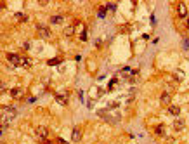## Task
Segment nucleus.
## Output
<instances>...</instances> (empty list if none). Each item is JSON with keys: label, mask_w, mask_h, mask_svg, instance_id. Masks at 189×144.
I'll use <instances>...</instances> for the list:
<instances>
[{"label": "nucleus", "mask_w": 189, "mask_h": 144, "mask_svg": "<svg viewBox=\"0 0 189 144\" xmlns=\"http://www.w3.org/2000/svg\"><path fill=\"white\" fill-rule=\"evenodd\" d=\"M2 111H4L2 115H4V128H5L7 125L16 118L17 111H16V108H14V106H4V108H2Z\"/></svg>", "instance_id": "1"}, {"label": "nucleus", "mask_w": 189, "mask_h": 144, "mask_svg": "<svg viewBox=\"0 0 189 144\" xmlns=\"http://www.w3.org/2000/svg\"><path fill=\"white\" fill-rule=\"evenodd\" d=\"M35 135H37L40 141H45V139H49V128L45 127V125H38L35 128Z\"/></svg>", "instance_id": "2"}, {"label": "nucleus", "mask_w": 189, "mask_h": 144, "mask_svg": "<svg viewBox=\"0 0 189 144\" xmlns=\"http://www.w3.org/2000/svg\"><path fill=\"white\" fill-rule=\"evenodd\" d=\"M7 61L12 64V66H16V68H19L23 63V56H17V54H7Z\"/></svg>", "instance_id": "3"}, {"label": "nucleus", "mask_w": 189, "mask_h": 144, "mask_svg": "<svg viewBox=\"0 0 189 144\" xmlns=\"http://www.w3.org/2000/svg\"><path fill=\"white\" fill-rule=\"evenodd\" d=\"M37 31H38V35H40L42 38H50V37H52V31H50L47 26H43V24H38Z\"/></svg>", "instance_id": "4"}, {"label": "nucleus", "mask_w": 189, "mask_h": 144, "mask_svg": "<svg viewBox=\"0 0 189 144\" xmlns=\"http://www.w3.org/2000/svg\"><path fill=\"white\" fill-rule=\"evenodd\" d=\"M177 16L179 17H187V6L184 2H179L177 4Z\"/></svg>", "instance_id": "5"}, {"label": "nucleus", "mask_w": 189, "mask_h": 144, "mask_svg": "<svg viewBox=\"0 0 189 144\" xmlns=\"http://www.w3.org/2000/svg\"><path fill=\"white\" fill-rule=\"evenodd\" d=\"M21 96H23V89L21 87H14L11 90V97L12 99H21Z\"/></svg>", "instance_id": "6"}, {"label": "nucleus", "mask_w": 189, "mask_h": 144, "mask_svg": "<svg viewBox=\"0 0 189 144\" xmlns=\"http://www.w3.org/2000/svg\"><path fill=\"white\" fill-rule=\"evenodd\" d=\"M75 31H76L75 24H70V26H66V28H64V31H63V33H64V37L70 38V37H73V35H75Z\"/></svg>", "instance_id": "7"}, {"label": "nucleus", "mask_w": 189, "mask_h": 144, "mask_svg": "<svg viewBox=\"0 0 189 144\" xmlns=\"http://www.w3.org/2000/svg\"><path fill=\"white\" fill-rule=\"evenodd\" d=\"M63 19H64V16H63V14H57V16H50L49 23H50V24H61Z\"/></svg>", "instance_id": "8"}, {"label": "nucleus", "mask_w": 189, "mask_h": 144, "mask_svg": "<svg viewBox=\"0 0 189 144\" xmlns=\"http://www.w3.org/2000/svg\"><path fill=\"white\" fill-rule=\"evenodd\" d=\"M71 141H73V142H80L82 141V132L78 128H75V130L71 132Z\"/></svg>", "instance_id": "9"}, {"label": "nucleus", "mask_w": 189, "mask_h": 144, "mask_svg": "<svg viewBox=\"0 0 189 144\" xmlns=\"http://www.w3.org/2000/svg\"><path fill=\"white\" fill-rule=\"evenodd\" d=\"M160 102H162V104H170V102H172V96H170L168 92H163L162 97H160Z\"/></svg>", "instance_id": "10"}, {"label": "nucleus", "mask_w": 189, "mask_h": 144, "mask_svg": "<svg viewBox=\"0 0 189 144\" xmlns=\"http://www.w3.org/2000/svg\"><path fill=\"white\" fill-rule=\"evenodd\" d=\"M56 101L59 104H63V106H66L68 104V97H66V94H56Z\"/></svg>", "instance_id": "11"}, {"label": "nucleus", "mask_w": 189, "mask_h": 144, "mask_svg": "<svg viewBox=\"0 0 189 144\" xmlns=\"http://www.w3.org/2000/svg\"><path fill=\"white\" fill-rule=\"evenodd\" d=\"M179 113H180V108L179 106H175V104H173V106H168V115H170V116H179Z\"/></svg>", "instance_id": "12"}, {"label": "nucleus", "mask_w": 189, "mask_h": 144, "mask_svg": "<svg viewBox=\"0 0 189 144\" xmlns=\"http://www.w3.org/2000/svg\"><path fill=\"white\" fill-rule=\"evenodd\" d=\"M173 130H175V132L184 130V122L182 120H175V122H173Z\"/></svg>", "instance_id": "13"}, {"label": "nucleus", "mask_w": 189, "mask_h": 144, "mask_svg": "<svg viewBox=\"0 0 189 144\" xmlns=\"http://www.w3.org/2000/svg\"><path fill=\"white\" fill-rule=\"evenodd\" d=\"M33 64V61L30 57H23V63H21V68H30Z\"/></svg>", "instance_id": "14"}, {"label": "nucleus", "mask_w": 189, "mask_h": 144, "mask_svg": "<svg viewBox=\"0 0 189 144\" xmlns=\"http://www.w3.org/2000/svg\"><path fill=\"white\" fill-rule=\"evenodd\" d=\"M16 19H17V21H26L28 16H24V14H21V12H19V14H16Z\"/></svg>", "instance_id": "15"}, {"label": "nucleus", "mask_w": 189, "mask_h": 144, "mask_svg": "<svg viewBox=\"0 0 189 144\" xmlns=\"http://www.w3.org/2000/svg\"><path fill=\"white\" fill-rule=\"evenodd\" d=\"M154 132H156L158 135H163V134H165V128H163V125H160V127H156V130H154Z\"/></svg>", "instance_id": "16"}, {"label": "nucleus", "mask_w": 189, "mask_h": 144, "mask_svg": "<svg viewBox=\"0 0 189 144\" xmlns=\"http://www.w3.org/2000/svg\"><path fill=\"white\" fill-rule=\"evenodd\" d=\"M99 17H106V7H101V9H99Z\"/></svg>", "instance_id": "17"}, {"label": "nucleus", "mask_w": 189, "mask_h": 144, "mask_svg": "<svg viewBox=\"0 0 189 144\" xmlns=\"http://www.w3.org/2000/svg\"><path fill=\"white\" fill-rule=\"evenodd\" d=\"M49 64H50V66H54V64H59V59H50Z\"/></svg>", "instance_id": "18"}, {"label": "nucleus", "mask_w": 189, "mask_h": 144, "mask_svg": "<svg viewBox=\"0 0 189 144\" xmlns=\"http://www.w3.org/2000/svg\"><path fill=\"white\" fill-rule=\"evenodd\" d=\"M122 73H123V75H130V73H132V69H130V68H123Z\"/></svg>", "instance_id": "19"}, {"label": "nucleus", "mask_w": 189, "mask_h": 144, "mask_svg": "<svg viewBox=\"0 0 189 144\" xmlns=\"http://www.w3.org/2000/svg\"><path fill=\"white\" fill-rule=\"evenodd\" d=\"M80 38H82V40H83V42H85V40H87V31H85V30H83V31H82Z\"/></svg>", "instance_id": "20"}, {"label": "nucleus", "mask_w": 189, "mask_h": 144, "mask_svg": "<svg viewBox=\"0 0 189 144\" xmlns=\"http://www.w3.org/2000/svg\"><path fill=\"white\" fill-rule=\"evenodd\" d=\"M23 47H24V49H31V43L26 42V43H23Z\"/></svg>", "instance_id": "21"}, {"label": "nucleus", "mask_w": 189, "mask_h": 144, "mask_svg": "<svg viewBox=\"0 0 189 144\" xmlns=\"http://www.w3.org/2000/svg\"><path fill=\"white\" fill-rule=\"evenodd\" d=\"M57 144H66V141H63V139L59 137V139H57Z\"/></svg>", "instance_id": "22"}, {"label": "nucleus", "mask_w": 189, "mask_h": 144, "mask_svg": "<svg viewBox=\"0 0 189 144\" xmlns=\"http://www.w3.org/2000/svg\"><path fill=\"white\" fill-rule=\"evenodd\" d=\"M184 47H186V49H189V40H186V43H184Z\"/></svg>", "instance_id": "23"}, {"label": "nucleus", "mask_w": 189, "mask_h": 144, "mask_svg": "<svg viewBox=\"0 0 189 144\" xmlns=\"http://www.w3.org/2000/svg\"><path fill=\"white\" fill-rule=\"evenodd\" d=\"M42 144H52V142H50V141H47V139H45V141H42Z\"/></svg>", "instance_id": "24"}, {"label": "nucleus", "mask_w": 189, "mask_h": 144, "mask_svg": "<svg viewBox=\"0 0 189 144\" xmlns=\"http://www.w3.org/2000/svg\"><path fill=\"white\" fill-rule=\"evenodd\" d=\"M186 28H187V30H189V17H187V19H186Z\"/></svg>", "instance_id": "25"}, {"label": "nucleus", "mask_w": 189, "mask_h": 144, "mask_svg": "<svg viewBox=\"0 0 189 144\" xmlns=\"http://www.w3.org/2000/svg\"><path fill=\"white\" fill-rule=\"evenodd\" d=\"M99 144H103V142H99Z\"/></svg>", "instance_id": "26"}]
</instances>
